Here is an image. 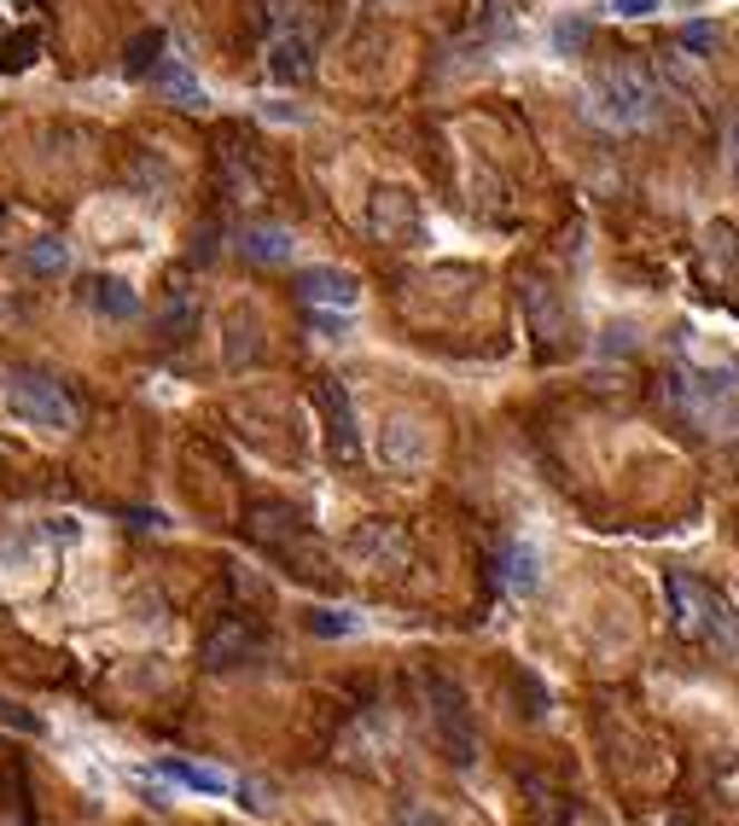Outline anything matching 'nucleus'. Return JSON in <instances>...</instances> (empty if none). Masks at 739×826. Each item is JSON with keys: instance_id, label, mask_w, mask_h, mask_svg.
I'll list each match as a JSON object with an SVG mask.
<instances>
[{"instance_id": "1", "label": "nucleus", "mask_w": 739, "mask_h": 826, "mask_svg": "<svg viewBox=\"0 0 739 826\" xmlns=\"http://www.w3.org/2000/svg\"><path fill=\"white\" fill-rule=\"evenodd\" d=\"M589 99H594V117L605 128H647L658 117V82L652 70H641L634 59H605L589 82Z\"/></svg>"}, {"instance_id": "2", "label": "nucleus", "mask_w": 739, "mask_h": 826, "mask_svg": "<svg viewBox=\"0 0 739 826\" xmlns=\"http://www.w3.org/2000/svg\"><path fill=\"white\" fill-rule=\"evenodd\" d=\"M664 593H670V623H676L681 640H722V647H739L733 617H728L722 593L710 588V582L687 577V571H670Z\"/></svg>"}, {"instance_id": "3", "label": "nucleus", "mask_w": 739, "mask_h": 826, "mask_svg": "<svg viewBox=\"0 0 739 826\" xmlns=\"http://www.w3.org/2000/svg\"><path fill=\"white\" fill-rule=\"evenodd\" d=\"M344 553L373 577H402L414 564V535H407L402 519H362L344 535Z\"/></svg>"}, {"instance_id": "4", "label": "nucleus", "mask_w": 739, "mask_h": 826, "mask_svg": "<svg viewBox=\"0 0 739 826\" xmlns=\"http://www.w3.org/2000/svg\"><path fill=\"white\" fill-rule=\"evenodd\" d=\"M425 699H431V728H437L449 763H454V768H472V763H477V728H472L466 692L454 687L449 676H431V681H425Z\"/></svg>"}, {"instance_id": "5", "label": "nucleus", "mask_w": 739, "mask_h": 826, "mask_svg": "<svg viewBox=\"0 0 739 826\" xmlns=\"http://www.w3.org/2000/svg\"><path fill=\"white\" fill-rule=\"evenodd\" d=\"M367 234L378 245H420L425 222H420V198L396 187V180H378L367 193Z\"/></svg>"}, {"instance_id": "6", "label": "nucleus", "mask_w": 739, "mask_h": 826, "mask_svg": "<svg viewBox=\"0 0 739 826\" xmlns=\"http://www.w3.org/2000/svg\"><path fill=\"white\" fill-rule=\"evenodd\" d=\"M7 402H12L18 420H30V425H47V431H70L76 425V402L47 373H18L7 384Z\"/></svg>"}, {"instance_id": "7", "label": "nucleus", "mask_w": 739, "mask_h": 826, "mask_svg": "<svg viewBox=\"0 0 739 826\" xmlns=\"http://www.w3.org/2000/svg\"><path fill=\"white\" fill-rule=\"evenodd\" d=\"M373 454H378V466L385 472H425V460H431V431L414 420V413H391L385 425H378V443H373Z\"/></svg>"}, {"instance_id": "8", "label": "nucleus", "mask_w": 739, "mask_h": 826, "mask_svg": "<svg viewBox=\"0 0 739 826\" xmlns=\"http://www.w3.org/2000/svg\"><path fill=\"white\" fill-rule=\"evenodd\" d=\"M519 308H524L530 332H536V344L559 350V338H565V297H559L548 274H519Z\"/></svg>"}, {"instance_id": "9", "label": "nucleus", "mask_w": 739, "mask_h": 826, "mask_svg": "<svg viewBox=\"0 0 739 826\" xmlns=\"http://www.w3.org/2000/svg\"><path fill=\"white\" fill-rule=\"evenodd\" d=\"M315 402L326 413V449H333V460H338V466H355V460H362V436H355L349 391L338 378H315Z\"/></svg>"}, {"instance_id": "10", "label": "nucleus", "mask_w": 739, "mask_h": 826, "mask_svg": "<svg viewBox=\"0 0 739 826\" xmlns=\"http://www.w3.org/2000/svg\"><path fill=\"white\" fill-rule=\"evenodd\" d=\"M263 65H268L274 82H286V88H292V82H309V76H315V36H309V30H297V23L274 30Z\"/></svg>"}, {"instance_id": "11", "label": "nucleus", "mask_w": 739, "mask_h": 826, "mask_svg": "<svg viewBox=\"0 0 739 826\" xmlns=\"http://www.w3.org/2000/svg\"><path fill=\"white\" fill-rule=\"evenodd\" d=\"M221 187H227L234 204H257L268 193V175L257 164V151H250L239 135H227V146H221Z\"/></svg>"}, {"instance_id": "12", "label": "nucleus", "mask_w": 739, "mask_h": 826, "mask_svg": "<svg viewBox=\"0 0 739 826\" xmlns=\"http://www.w3.org/2000/svg\"><path fill=\"white\" fill-rule=\"evenodd\" d=\"M297 297L309 303V308H355L362 303V286H355V274L349 268H303L297 274Z\"/></svg>"}, {"instance_id": "13", "label": "nucleus", "mask_w": 739, "mask_h": 826, "mask_svg": "<svg viewBox=\"0 0 739 826\" xmlns=\"http://www.w3.org/2000/svg\"><path fill=\"white\" fill-rule=\"evenodd\" d=\"M250 652H257V629H250L245 617H221V623L204 635V647H198L204 669H234V663H245Z\"/></svg>"}, {"instance_id": "14", "label": "nucleus", "mask_w": 739, "mask_h": 826, "mask_svg": "<svg viewBox=\"0 0 739 826\" xmlns=\"http://www.w3.org/2000/svg\"><path fill=\"white\" fill-rule=\"evenodd\" d=\"M263 355V321H257V308H227V321H221V361L227 367H250V361Z\"/></svg>"}, {"instance_id": "15", "label": "nucleus", "mask_w": 739, "mask_h": 826, "mask_svg": "<svg viewBox=\"0 0 739 826\" xmlns=\"http://www.w3.org/2000/svg\"><path fill=\"white\" fill-rule=\"evenodd\" d=\"M250 535H257L263 548L292 553L297 541H303V519H297V507H286V501H263V507H250Z\"/></svg>"}, {"instance_id": "16", "label": "nucleus", "mask_w": 739, "mask_h": 826, "mask_svg": "<svg viewBox=\"0 0 739 826\" xmlns=\"http://www.w3.org/2000/svg\"><path fill=\"white\" fill-rule=\"evenodd\" d=\"M88 303H93L106 321H135V315H140V292H135L122 274H99V279H88Z\"/></svg>"}, {"instance_id": "17", "label": "nucleus", "mask_w": 739, "mask_h": 826, "mask_svg": "<svg viewBox=\"0 0 739 826\" xmlns=\"http://www.w3.org/2000/svg\"><path fill=\"white\" fill-rule=\"evenodd\" d=\"M292 234H286V227H245V234H239V250L250 256V263H257V268H279V263H292Z\"/></svg>"}, {"instance_id": "18", "label": "nucleus", "mask_w": 739, "mask_h": 826, "mask_svg": "<svg viewBox=\"0 0 739 826\" xmlns=\"http://www.w3.org/2000/svg\"><path fill=\"white\" fill-rule=\"evenodd\" d=\"M151 76H158V88L169 94V106H181V111H204V106H210V94H204V82H198V76H193L187 65L164 59Z\"/></svg>"}, {"instance_id": "19", "label": "nucleus", "mask_w": 739, "mask_h": 826, "mask_svg": "<svg viewBox=\"0 0 739 826\" xmlns=\"http://www.w3.org/2000/svg\"><path fill=\"white\" fill-rule=\"evenodd\" d=\"M175 187V169L158 158V151H135V158H129V193H140V198H164Z\"/></svg>"}, {"instance_id": "20", "label": "nucleus", "mask_w": 739, "mask_h": 826, "mask_svg": "<svg viewBox=\"0 0 739 826\" xmlns=\"http://www.w3.org/2000/svg\"><path fill=\"white\" fill-rule=\"evenodd\" d=\"M501 582L513 588V593H530L542 582V571H536V548H524V541H506L501 548Z\"/></svg>"}, {"instance_id": "21", "label": "nucleus", "mask_w": 739, "mask_h": 826, "mask_svg": "<svg viewBox=\"0 0 739 826\" xmlns=\"http://www.w3.org/2000/svg\"><path fill=\"white\" fill-rule=\"evenodd\" d=\"M164 47H169V36H164V30H140V36L129 41V53H122V76H129V82L151 76V70L164 65Z\"/></svg>"}, {"instance_id": "22", "label": "nucleus", "mask_w": 739, "mask_h": 826, "mask_svg": "<svg viewBox=\"0 0 739 826\" xmlns=\"http://www.w3.org/2000/svg\"><path fill=\"white\" fill-rule=\"evenodd\" d=\"M704 791L717 797V809H739V751H722L704 774Z\"/></svg>"}, {"instance_id": "23", "label": "nucleus", "mask_w": 739, "mask_h": 826, "mask_svg": "<svg viewBox=\"0 0 739 826\" xmlns=\"http://www.w3.org/2000/svg\"><path fill=\"white\" fill-rule=\"evenodd\" d=\"M65 268H70L65 239H36L30 250H23V274H36V279H59Z\"/></svg>"}, {"instance_id": "24", "label": "nucleus", "mask_w": 739, "mask_h": 826, "mask_svg": "<svg viewBox=\"0 0 739 826\" xmlns=\"http://www.w3.org/2000/svg\"><path fill=\"white\" fill-rule=\"evenodd\" d=\"M158 774H164V780H175V786L210 791V797H221V791H227V774H216V768H198V763H164Z\"/></svg>"}, {"instance_id": "25", "label": "nucleus", "mask_w": 739, "mask_h": 826, "mask_svg": "<svg viewBox=\"0 0 739 826\" xmlns=\"http://www.w3.org/2000/svg\"><path fill=\"white\" fill-rule=\"evenodd\" d=\"M658 70H664V82H670V88H681L687 99H704V94H710V82H704V76H699L693 65H687L681 53H664V59H658Z\"/></svg>"}, {"instance_id": "26", "label": "nucleus", "mask_w": 739, "mask_h": 826, "mask_svg": "<svg viewBox=\"0 0 739 826\" xmlns=\"http://www.w3.org/2000/svg\"><path fill=\"white\" fill-rule=\"evenodd\" d=\"M193 326H198V303H193L187 292H169V303H164V332H169V338H187Z\"/></svg>"}, {"instance_id": "27", "label": "nucleus", "mask_w": 739, "mask_h": 826, "mask_svg": "<svg viewBox=\"0 0 739 826\" xmlns=\"http://www.w3.org/2000/svg\"><path fill=\"white\" fill-rule=\"evenodd\" d=\"M704 250L717 256L722 268H733V263H739V227H733V222H710V227H704Z\"/></svg>"}, {"instance_id": "28", "label": "nucleus", "mask_w": 739, "mask_h": 826, "mask_svg": "<svg viewBox=\"0 0 739 826\" xmlns=\"http://www.w3.org/2000/svg\"><path fill=\"white\" fill-rule=\"evenodd\" d=\"M589 41H594L589 18H559L553 23V47H559V53H577V47H589Z\"/></svg>"}, {"instance_id": "29", "label": "nucleus", "mask_w": 739, "mask_h": 826, "mask_svg": "<svg viewBox=\"0 0 739 826\" xmlns=\"http://www.w3.org/2000/svg\"><path fill=\"white\" fill-rule=\"evenodd\" d=\"M355 629H362V617H349V611H309V635H321V640H338Z\"/></svg>"}, {"instance_id": "30", "label": "nucleus", "mask_w": 739, "mask_h": 826, "mask_svg": "<svg viewBox=\"0 0 739 826\" xmlns=\"http://www.w3.org/2000/svg\"><path fill=\"white\" fill-rule=\"evenodd\" d=\"M36 53H41V36H36V30L12 36V41H7V70H30V65H36Z\"/></svg>"}, {"instance_id": "31", "label": "nucleus", "mask_w": 739, "mask_h": 826, "mask_svg": "<svg viewBox=\"0 0 739 826\" xmlns=\"http://www.w3.org/2000/svg\"><path fill=\"white\" fill-rule=\"evenodd\" d=\"M239 804H245L250 815H274V791H268L263 780H239Z\"/></svg>"}, {"instance_id": "32", "label": "nucleus", "mask_w": 739, "mask_h": 826, "mask_svg": "<svg viewBox=\"0 0 739 826\" xmlns=\"http://www.w3.org/2000/svg\"><path fill=\"white\" fill-rule=\"evenodd\" d=\"M681 47H693V53H710V47H717V23H687V30H681Z\"/></svg>"}, {"instance_id": "33", "label": "nucleus", "mask_w": 739, "mask_h": 826, "mask_svg": "<svg viewBox=\"0 0 739 826\" xmlns=\"http://www.w3.org/2000/svg\"><path fill=\"white\" fill-rule=\"evenodd\" d=\"M722 151H728V169L739 180V111H728V122H722Z\"/></svg>"}, {"instance_id": "34", "label": "nucleus", "mask_w": 739, "mask_h": 826, "mask_svg": "<svg viewBox=\"0 0 739 826\" xmlns=\"http://www.w3.org/2000/svg\"><path fill=\"white\" fill-rule=\"evenodd\" d=\"M396 826H449L437 809H425V804H407L402 815H396Z\"/></svg>"}, {"instance_id": "35", "label": "nucleus", "mask_w": 739, "mask_h": 826, "mask_svg": "<svg viewBox=\"0 0 739 826\" xmlns=\"http://www.w3.org/2000/svg\"><path fill=\"white\" fill-rule=\"evenodd\" d=\"M611 7H618L623 18H652L658 7H664V0H611Z\"/></svg>"}, {"instance_id": "36", "label": "nucleus", "mask_w": 739, "mask_h": 826, "mask_svg": "<svg viewBox=\"0 0 739 826\" xmlns=\"http://www.w3.org/2000/svg\"><path fill=\"white\" fill-rule=\"evenodd\" d=\"M0 721H12V728H23V734H41V721H36V716H23V710H12L7 699H0Z\"/></svg>"}, {"instance_id": "37", "label": "nucleus", "mask_w": 739, "mask_h": 826, "mask_svg": "<svg viewBox=\"0 0 739 826\" xmlns=\"http://www.w3.org/2000/svg\"><path fill=\"white\" fill-rule=\"evenodd\" d=\"M47 535H53V541H76V535H82V530H76L70 519H53V524H47Z\"/></svg>"}, {"instance_id": "38", "label": "nucleus", "mask_w": 739, "mask_h": 826, "mask_svg": "<svg viewBox=\"0 0 739 826\" xmlns=\"http://www.w3.org/2000/svg\"><path fill=\"white\" fill-rule=\"evenodd\" d=\"M0 216H7V210H0Z\"/></svg>"}]
</instances>
